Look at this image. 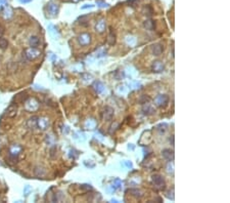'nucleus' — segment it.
<instances>
[{"label": "nucleus", "instance_id": "obj_1", "mask_svg": "<svg viewBox=\"0 0 230 203\" xmlns=\"http://www.w3.org/2000/svg\"><path fill=\"white\" fill-rule=\"evenodd\" d=\"M40 54H41V52L37 47H29V48L25 49V52H24L25 58L27 60H29V61L36 60L37 58L40 57Z\"/></svg>", "mask_w": 230, "mask_h": 203}, {"label": "nucleus", "instance_id": "obj_2", "mask_svg": "<svg viewBox=\"0 0 230 203\" xmlns=\"http://www.w3.org/2000/svg\"><path fill=\"white\" fill-rule=\"evenodd\" d=\"M25 108L29 112H36L39 109V102L34 98L28 99L25 101Z\"/></svg>", "mask_w": 230, "mask_h": 203}, {"label": "nucleus", "instance_id": "obj_3", "mask_svg": "<svg viewBox=\"0 0 230 203\" xmlns=\"http://www.w3.org/2000/svg\"><path fill=\"white\" fill-rule=\"evenodd\" d=\"M151 182H152L153 186H154L158 190H164L165 187H166V183H165L164 177L160 175H153L152 177H151Z\"/></svg>", "mask_w": 230, "mask_h": 203}, {"label": "nucleus", "instance_id": "obj_4", "mask_svg": "<svg viewBox=\"0 0 230 203\" xmlns=\"http://www.w3.org/2000/svg\"><path fill=\"white\" fill-rule=\"evenodd\" d=\"M169 104V97L167 95H158L154 99V105L158 108H165Z\"/></svg>", "mask_w": 230, "mask_h": 203}, {"label": "nucleus", "instance_id": "obj_5", "mask_svg": "<svg viewBox=\"0 0 230 203\" xmlns=\"http://www.w3.org/2000/svg\"><path fill=\"white\" fill-rule=\"evenodd\" d=\"M78 41H79L81 46H86L91 42V35L88 33H82L78 37Z\"/></svg>", "mask_w": 230, "mask_h": 203}, {"label": "nucleus", "instance_id": "obj_6", "mask_svg": "<svg viewBox=\"0 0 230 203\" xmlns=\"http://www.w3.org/2000/svg\"><path fill=\"white\" fill-rule=\"evenodd\" d=\"M102 118L104 121H112L114 118V109L112 107H105L102 112Z\"/></svg>", "mask_w": 230, "mask_h": 203}, {"label": "nucleus", "instance_id": "obj_7", "mask_svg": "<svg viewBox=\"0 0 230 203\" xmlns=\"http://www.w3.org/2000/svg\"><path fill=\"white\" fill-rule=\"evenodd\" d=\"M22 151H23V148H22L20 145L14 144V145H12V146L10 147V149H9V156L14 157V158H18V155L22 153Z\"/></svg>", "mask_w": 230, "mask_h": 203}, {"label": "nucleus", "instance_id": "obj_8", "mask_svg": "<svg viewBox=\"0 0 230 203\" xmlns=\"http://www.w3.org/2000/svg\"><path fill=\"white\" fill-rule=\"evenodd\" d=\"M47 11H48V13H50L51 16H56L59 11L58 4H56L53 1H50V2L47 4Z\"/></svg>", "mask_w": 230, "mask_h": 203}, {"label": "nucleus", "instance_id": "obj_9", "mask_svg": "<svg viewBox=\"0 0 230 203\" xmlns=\"http://www.w3.org/2000/svg\"><path fill=\"white\" fill-rule=\"evenodd\" d=\"M49 125V121L47 118H45V117H41V118H39L38 117V121H37V127H38L39 129H41V130H45L47 127H48Z\"/></svg>", "mask_w": 230, "mask_h": 203}, {"label": "nucleus", "instance_id": "obj_10", "mask_svg": "<svg viewBox=\"0 0 230 203\" xmlns=\"http://www.w3.org/2000/svg\"><path fill=\"white\" fill-rule=\"evenodd\" d=\"M16 112H18V107H16V105H15V104H11V105L6 109L5 114H6V116L9 117V118H13V117L16 115Z\"/></svg>", "mask_w": 230, "mask_h": 203}, {"label": "nucleus", "instance_id": "obj_11", "mask_svg": "<svg viewBox=\"0 0 230 203\" xmlns=\"http://www.w3.org/2000/svg\"><path fill=\"white\" fill-rule=\"evenodd\" d=\"M151 49H152V54H153V56H156V57L161 56V54H163V52H164V47H163V45H162L161 43L153 44L152 47H151Z\"/></svg>", "mask_w": 230, "mask_h": 203}, {"label": "nucleus", "instance_id": "obj_12", "mask_svg": "<svg viewBox=\"0 0 230 203\" xmlns=\"http://www.w3.org/2000/svg\"><path fill=\"white\" fill-rule=\"evenodd\" d=\"M164 68H165V66H164V64L162 62H160V61H156V62H153L152 66H151V69H152L153 72L156 73H160L162 72L164 70Z\"/></svg>", "mask_w": 230, "mask_h": 203}, {"label": "nucleus", "instance_id": "obj_13", "mask_svg": "<svg viewBox=\"0 0 230 203\" xmlns=\"http://www.w3.org/2000/svg\"><path fill=\"white\" fill-rule=\"evenodd\" d=\"M105 28H106V23H105L104 20H100L96 23V26H95V30H96L98 33H103L105 31Z\"/></svg>", "mask_w": 230, "mask_h": 203}, {"label": "nucleus", "instance_id": "obj_14", "mask_svg": "<svg viewBox=\"0 0 230 203\" xmlns=\"http://www.w3.org/2000/svg\"><path fill=\"white\" fill-rule=\"evenodd\" d=\"M162 155L166 160L168 161H173L174 159V152L170 149H165L163 152H162Z\"/></svg>", "mask_w": 230, "mask_h": 203}, {"label": "nucleus", "instance_id": "obj_15", "mask_svg": "<svg viewBox=\"0 0 230 203\" xmlns=\"http://www.w3.org/2000/svg\"><path fill=\"white\" fill-rule=\"evenodd\" d=\"M142 111L145 115H151V114L154 113V108H153L151 105H149L148 103H146V104H144V106H143Z\"/></svg>", "mask_w": 230, "mask_h": 203}, {"label": "nucleus", "instance_id": "obj_16", "mask_svg": "<svg viewBox=\"0 0 230 203\" xmlns=\"http://www.w3.org/2000/svg\"><path fill=\"white\" fill-rule=\"evenodd\" d=\"M144 28L149 31H153L156 29V22L152 20H148V21L144 22Z\"/></svg>", "mask_w": 230, "mask_h": 203}, {"label": "nucleus", "instance_id": "obj_17", "mask_svg": "<svg viewBox=\"0 0 230 203\" xmlns=\"http://www.w3.org/2000/svg\"><path fill=\"white\" fill-rule=\"evenodd\" d=\"M37 121H38V117H37V116H33L32 118L29 119L28 122H27L29 128H31V129L36 128V127H37Z\"/></svg>", "mask_w": 230, "mask_h": 203}, {"label": "nucleus", "instance_id": "obj_18", "mask_svg": "<svg viewBox=\"0 0 230 203\" xmlns=\"http://www.w3.org/2000/svg\"><path fill=\"white\" fill-rule=\"evenodd\" d=\"M93 87H94V89L96 90L97 93H101L102 91L104 90V85L102 84L100 81H95L94 85H93Z\"/></svg>", "mask_w": 230, "mask_h": 203}, {"label": "nucleus", "instance_id": "obj_19", "mask_svg": "<svg viewBox=\"0 0 230 203\" xmlns=\"http://www.w3.org/2000/svg\"><path fill=\"white\" fill-rule=\"evenodd\" d=\"M29 43H30L31 47H37L40 43V40L37 36H32L29 40Z\"/></svg>", "mask_w": 230, "mask_h": 203}, {"label": "nucleus", "instance_id": "obj_20", "mask_svg": "<svg viewBox=\"0 0 230 203\" xmlns=\"http://www.w3.org/2000/svg\"><path fill=\"white\" fill-rule=\"evenodd\" d=\"M34 172H35V175H37V177H44V175H46V170L44 169L43 167H41V166L36 167L35 170H34Z\"/></svg>", "mask_w": 230, "mask_h": 203}, {"label": "nucleus", "instance_id": "obj_21", "mask_svg": "<svg viewBox=\"0 0 230 203\" xmlns=\"http://www.w3.org/2000/svg\"><path fill=\"white\" fill-rule=\"evenodd\" d=\"M129 193L136 198H141L143 196V192L139 189H131V190H129Z\"/></svg>", "mask_w": 230, "mask_h": 203}, {"label": "nucleus", "instance_id": "obj_22", "mask_svg": "<svg viewBox=\"0 0 230 203\" xmlns=\"http://www.w3.org/2000/svg\"><path fill=\"white\" fill-rule=\"evenodd\" d=\"M3 17H4L5 19H10L12 17V11L8 7V5H6V8L3 11Z\"/></svg>", "mask_w": 230, "mask_h": 203}, {"label": "nucleus", "instance_id": "obj_23", "mask_svg": "<svg viewBox=\"0 0 230 203\" xmlns=\"http://www.w3.org/2000/svg\"><path fill=\"white\" fill-rule=\"evenodd\" d=\"M108 43H110V45H114L115 44V42H116V35H115V33L112 32V30L110 29V35H108Z\"/></svg>", "mask_w": 230, "mask_h": 203}, {"label": "nucleus", "instance_id": "obj_24", "mask_svg": "<svg viewBox=\"0 0 230 203\" xmlns=\"http://www.w3.org/2000/svg\"><path fill=\"white\" fill-rule=\"evenodd\" d=\"M7 46H8V41H7V40H6L5 38L0 37V48L5 49Z\"/></svg>", "mask_w": 230, "mask_h": 203}, {"label": "nucleus", "instance_id": "obj_25", "mask_svg": "<svg viewBox=\"0 0 230 203\" xmlns=\"http://www.w3.org/2000/svg\"><path fill=\"white\" fill-rule=\"evenodd\" d=\"M156 128H158V130L160 131L161 134H164V132H165V131H166L167 129H168V125H167L166 123L160 124V125H158V127H156Z\"/></svg>", "mask_w": 230, "mask_h": 203}, {"label": "nucleus", "instance_id": "obj_26", "mask_svg": "<svg viewBox=\"0 0 230 203\" xmlns=\"http://www.w3.org/2000/svg\"><path fill=\"white\" fill-rule=\"evenodd\" d=\"M95 125H96V122H95L94 120H88L86 122V124H85V126H86V127H89L90 129L94 128Z\"/></svg>", "mask_w": 230, "mask_h": 203}, {"label": "nucleus", "instance_id": "obj_27", "mask_svg": "<svg viewBox=\"0 0 230 203\" xmlns=\"http://www.w3.org/2000/svg\"><path fill=\"white\" fill-rule=\"evenodd\" d=\"M167 171H168L169 173H173L174 172V163L172 161L169 162L168 165H167Z\"/></svg>", "mask_w": 230, "mask_h": 203}, {"label": "nucleus", "instance_id": "obj_28", "mask_svg": "<svg viewBox=\"0 0 230 203\" xmlns=\"http://www.w3.org/2000/svg\"><path fill=\"white\" fill-rule=\"evenodd\" d=\"M149 101H150V99L148 98V97H146V95H142V97L140 98V100H139V102H140V104H143V105H144V104L148 103Z\"/></svg>", "mask_w": 230, "mask_h": 203}, {"label": "nucleus", "instance_id": "obj_29", "mask_svg": "<svg viewBox=\"0 0 230 203\" xmlns=\"http://www.w3.org/2000/svg\"><path fill=\"white\" fill-rule=\"evenodd\" d=\"M144 11H145V15H147V16H149V17L152 15V11H151L150 6H146V7L144 8Z\"/></svg>", "mask_w": 230, "mask_h": 203}, {"label": "nucleus", "instance_id": "obj_30", "mask_svg": "<svg viewBox=\"0 0 230 203\" xmlns=\"http://www.w3.org/2000/svg\"><path fill=\"white\" fill-rule=\"evenodd\" d=\"M80 188H81V190H83V191H89L92 189L90 185H82Z\"/></svg>", "mask_w": 230, "mask_h": 203}, {"label": "nucleus", "instance_id": "obj_31", "mask_svg": "<svg viewBox=\"0 0 230 203\" xmlns=\"http://www.w3.org/2000/svg\"><path fill=\"white\" fill-rule=\"evenodd\" d=\"M167 197H168L169 199L174 200V190H172V191H170V192L167 193Z\"/></svg>", "mask_w": 230, "mask_h": 203}, {"label": "nucleus", "instance_id": "obj_32", "mask_svg": "<svg viewBox=\"0 0 230 203\" xmlns=\"http://www.w3.org/2000/svg\"><path fill=\"white\" fill-rule=\"evenodd\" d=\"M97 4L100 6V7H106L108 4L107 3H105V2H100V1H97Z\"/></svg>", "mask_w": 230, "mask_h": 203}, {"label": "nucleus", "instance_id": "obj_33", "mask_svg": "<svg viewBox=\"0 0 230 203\" xmlns=\"http://www.w3.org/2000/svg\"><path fill=\"white\" fill-rule=\"evenodd\" d=\"M116 127H119V124H118V123H115V125H112V126H110V128H112V129H110V132H112V131H115L116 129H117V128H116Z\"/></svg>", "mask_w": 230, "mask_h": 203}, {"label": "nucleus", "instance_id": "obj_34", "mask_svg": "<svg viewBox=\"0 0 230 203\" xmlns=\"http://www.w3.org/2000/svg\"><path fill=\"white\" fill-rule=\"evenodd\" d=\"M2 5H8L6 0H0V6H2Z\"/></svg>", "mask_w": 230, "mask_h": 203}, {"label": "nucleus", "instance_id": "obj_35", "mask_svg": "<svg viewBox=\"0 0 230 203\" xmlns=\"http://www.w3.org/2000/svg\"><path fill=\"white\" fill-rule=\"evenodd\" d=\"M94 5H92V4H86V5H84V6H82V9H86V8H88V7H93Z\"/></svg>", "mask_w": 230, "mask_h": 203}, {"label": "nucleus", "instance_id": "obj_36", "mask_svg": "<svg viewBox=\"0 0 230 203\" xmlns=\"http://www.w3.org/2000/svg\"><path fill=\"white\" fill-rule=\"evenodd\" d=\"M125 165L127 167H129V168H130V167H132V163H131V162H129V161H125Z\"/></svg>", "mask_w": 230, "mask_h": 203}, {"label": "nucleus", "instance_id": "obj_37", "mask_svg": "<svg viewBox=\"0 0 230 203\" xmlns=\"http://www.w3.org/2000/svg\"><path fill=\"white\" fill-rule=\"evenodd\" d=\"M115 184H117V187L119 188L121 186V181L119 180V179H117V180L115 181Z\"/></svg>", "mask_w": 230, "mask_h": 203}, {"label": "nucleus", "instance_id": "obj_38", "mask_svg": "<svg viewBox=\"0 0 230 203\" xmlns=\"http://www.w3.org/2000/svg\"><path fill=\"white\" fill-rule=\"evenodd\" d=\"M32 0H20V3H29V2H31Z\"/></svg>", "mask_w": 230, "mask_h": 203}, {"label": "nucleus", "instance_id": "obj_39", "mask_svg": "<svg viewBox=\"0 0 230 203\" xmlns=\"http://www.w3.org/2000/svg\"><path fill=\"white\" fill-rule=\"evenodd\" d=\"M4 33V30H3V28L1 26H0V37L2 36V34Z\"/></svg>", "mask_w": 230, "mask_h": 203}, {"label": "nucleus", "instance_id": "obj_40", "mask_svg": "<svg viewBox=\"0 0 230 203\" xmlns=\"http://www.w3.org/2000/svg\"><path fill=\"white\" fill-rule=\"evenodd\" d=\"M170 143L172 144V146H174V136H172V138L170 139Z\"/></svg>", "mask_w": 230, "mask_h": 203}, {"label": "nucleus", "instance_id": "obj_41", "mask_svg": "<svg viewBox=\"0 0 230 203\" xmlns=\"http://www.w3.org/2000/svg\"><path fill=\"white\" fill-rule=\"evenodd\" d=\"M129 149H132L133 150V149H134V147H133V146H129Z\"/></svg>", "mask_w": 230, "mask_h": 203}, {"label": "nucleus", "instance_id": "obj_42", "mask_svg": "<svg viewBox=\"0 0 230 203\" xmlns=\"http://www.w3.org/2000/svg\"><path fill=\"white\" fill-rule=\"evenodd\" d=\"M72 1H74V2H79L80 0H72Z\"/></svg>", "mask_w": 230, "mask_h": 203}]
</instances>
